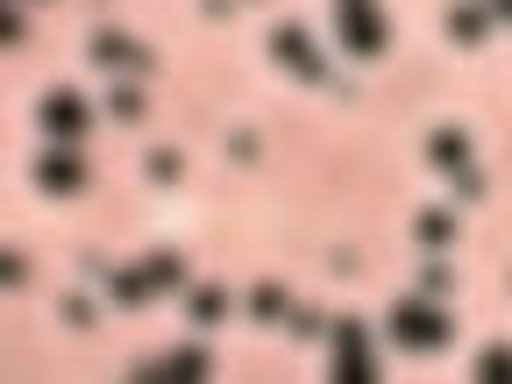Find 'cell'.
I'll return each instance as SVG.
<instances>
[{"instance_id":"26","label":"cell","mask_w":512,"mask_h":384,"mask_svg":"<svg viewBox=\"0 0 512 384\" xmlns=\"http://www.w3.org/2000/svg\"><path fill=\"white\" fill-rule=\"evenodd\" d=\"M235 8H242V0H200V15H207V22H228Z\"/></svg>"},{"instance_id":"22","label":"cell","mask_w":512,"mask_h":384,"mask_svg":"<svg viewBox=\"0 0 512 384\" xmlns=\"http://www.w3.org/2000/svg\"><path fill=\"white\" fill-rule=\"evenodd\" d=\"M221 150H228L235 164H256V157H264V143H256L249 128H228V143H221Z\"/></svg>"},{"instance_id":"13","label":"cell","mask_w":512,"mask_h":384,"mask_svg":"<svg viewBox=\"0 0 512 384\" xmlns=\"http://www.w3.org/2000/svg\"><path fill=\"white\" fill-rule=\"evenodd\" d=\"M441 29H448V43H463V50H477V43L491 36V8H484V0H456V8L441 15Z\"/></svg>"},{"instance_id":"3","label":"cell","mask_w":512,"mask_h":384,"mask_svg":"<svg viewBox=\"0 0 512 384\" xmlns=\"http://www.w3.org/2000/svg\"><path fill=\"white\" fill-rule=\"evenodd\" d=\"M86 64L107 79H150L157 72V50L143 36H128V29H93L86 36Z\"/></svg>"},{"instance_id":"19","label":"cell","mask_w":512,"mask_h":384,"mask_svg":"<svg viewBox=\"0 0 512 384\" xmlns=\"http://www.w3.org/2000/svg\"><path fill=\"white\" fill-rule=\"evenodd\" d=\"M477 377L484 384H512V342H484L477 349Z\"/></svg>"},{"instance_id":"4","label":"cell","mask_w":512,"mask_h":384,"mask_svg":"<svg viewBox=\"0 0 512 384\" xmlns=\"http://www.w3.org/2000/svg\"><path fill=\"white\" fill-rule=\"evenodd\" d=\"M328 370H335V384H370L377 377V349H370V328L356 313H342L328 328Z\"/></svg>"},{"instance_id":"11","label":"cell","mask_w":512,"mask_h":384,"mask_svg":"<svg viewBox=\"0 0 512 384\" xmlns=\"http://www.w3.org/2000/svg\"><path fill=\"white\" fill-rule=\"evenodd\" d=\"M427 164H434L441 178H456V171H470V164H477V150H470L463 128H434V136H427Z\"/></svg>"},{"instance_id":"5","label":"cell","mask_w":512,"mask_h":384,"mask_svg":"<svg viewBox=\"0 0 512 384\" xmlns=\"http://www.w3.org/2000/svg\"><path fill=\"white\" fill-rule=\"evenodd\" d=\"M335 36H342V57H384V43H392L377 0H335Z\"/></svg>"},{"instance_id":"1","label":"cell","mask_w":512,"mask_h":384,"mask_svg":"<svg viewBox=\"0 0 512 384\" xmlns=\"http://www.w3.org/2000/svg\"><path fill=\"white\" fill-rule=\"evenodd\" d=\"M384 335H392L399 349H448L456 342V313H448L441 299H427V292H413V299H392V313H384Z\"/></svg>"},{"instance_id":"17","label":"cell","mask_w":512,"mask_h":384,"mask_svg":"<svg viewBox=\"0 0 512 384\" xmlns=\"http://www.w3.org/2000/svg\"><path fill=\"white\" fill-rule=\"evenodd\" d=\"M143 178H150V185H178V178H185V150L157 143V150L143 157Z\"/></svg>"},{"instance_id":"23","label":"cell","mask_w":512,"mask_h":384,"mask_svg":"<svg viewBox=\"0 0 512 384\" xmlns=\"http://www.w3.org/2000/svg\"><path fill=\"white\" fill-rule=\"evenodd\" d=\"M0 285H8V292H22V285H29V256H22V249L0 256Z\"/></svg>"},{"instance_id":"16","label":"cell","mask_w":512,"mask_h":384,"mask_svg":"<svg viewBox=\"0 0 512 384\" xmlns=\"http://www.w3.org/2000/svg\"><path fill=\"white\" fill-rule=\"evenodd\" d=\"M107 114H114L121 128H136V121L150 114V100H143V86H136V79H114V86H107Z\"/></svg>"},{"instance_id":"21","label":"cell","mask_w":512,"mask_h":384,"mask_svg":"<svg viewBox=\"0 0 512 384\" xmlns=\"http://www.w3.org/2000/svg\"><path fill=\"white\" fill-rule=\"evenodd\" d=\"M413 285H420L427 299H448V292H456V271H448V264H441V256H427V264H420V278H413Z\"/></svg>"},{"instance_id":"9","label":"cell","mask_w":512,"mask_h":384,"mask_svg":"<svg viewBox=\"0 0 512 384\" xmlns=\"http://www.w3.org/2000/svg\"><path fill=\"white\" fill-rule=\"evenodd\" d=\"M456 235H463L456 207H420V214H413V242H420L427 256H448V249H456Z\"/></svg>"},{"instance_id":"25","label":"cell","mask_w":512,"mask_h":384,"mask_svg":"<svg viewBox=\"0 0 512 384\" xmlns=\"http://www.w3.org/2000/svg\"><path fill=\"white\" fill-rule=\"evenodd\" d=\"M0 36H8V43H22V36H29V22H22V8H8V15H0Z\"/></svg>"},{"instance_id":"12","label":"cell","mask_w":512,"mask_h":384,"mask_svg":"<svg viewBox=\"0 0 512 384\" xmlns=\"http://www.w3.org/2000/svg\"><path fill=\"white\" fill-rule=\"evenodd\" d=\"M228 313H235L228 285H185V320H192V328H221Z\"/></svg>"},{"instance_id":"18","label":"cell","mask_w":512,"mask_h":384,"mask_svg":"<svg viewBox=\"0 0 512 384\" xmlns=\"http://www.w3.org/2000/svg\"><path fill=\"white\" fill-rule=\"evenodd\" d=\"M328 328H335V320L320 313V306H292V320H285L292 342H328Z\"/></svg>"},{"instance_id":"24","label":"cell","mask_w":512,"mask_h":384,"mask_svg":"<svg viewBox=\"0 0 512 384\" xmlns=\"http://www.w3.org/2000/svg\"><path fill=\"white\" fill-rule=\"evenodd\" d=\"M448 185H456V192H463V200H484V192H491V185H484V171H477V164H470V171H456V178H448Z\"/></svg>"},{"instance_id":"15","label":"cell","mask_w":512,"mask_h":384,"mask_svg":"<svg viewBox=\"0 0 512 384\" xmlns=\"http://www.w3.org/2000/svg\"><path fill=\"white\" fill-rule=\"evenodd\" d=\"M143 271H150L157 299H164V292H185V285H192V278H185V256H178V249H150V256H143Z\"/></svg>"},{"instance_id":"2","label":"cell","mask_w":512,"mask_h":384,"mask_svg":"<svg viewBox=\"0 0 512 384\" xmlns=\"http://www.w3.org/2000/svg\"><path fill=\"white\" fill-rule=\"evenodd\" d=\"M271 64H278V72H292L299 86H328V93H342V100H349V86L335 79V64L320 57V43H313L299 22H278V29H271Z\"/></svg>"},{"instance_id":"14","label":"cell","mask_w":512,"mask_h":384,"mask_svg":"<svg viewBox=\"0 0 512 384\" xmlns=\"http://www.w3.org/2000/svg\"><path fill=\"white\" fill-rule=\"evenodd\" d=\"M249 320H264V328H285V320H292V292H285L278 278L249 285Z\"/></svg>"},{"instance_id":"7","label":"cell","mask_w":512,"mask_h":384,"mask_svg":"<svg viewBox=\"0 0 512 384\" xmlns=\"http://www.w3.org/2000/svg\"><path fill=\"white\" fill-rule=\"evenodd\" d=\"M86 157L72 150V143H43V157H36V171H29V185L43 192V200H79L86 192Z\"/></svg>"},{"instance_id":"8","label":"cell","mask_w":512,"mask_h":384,"mask_svg":"<svg viewBox=\"0 0 512 384\" xmlns=\"http://www.w3.org/2000/svg\"><path fill=\"white\" fill-rule=\"evenodd\" d=\"M207 370H214V349H207V342H178V349L136 363V377H157V384H200Z\"/></svg>"},{"instance_id":"6","label":"cell","mask_w":512,"mask_h":384,"mask_svg":"<svg viewBox=\"0 0 512 384\" xmlns=\"http://www.w3.org/2000/svg\"><path fill=\"white\" fill-rule=\"evenodd\" d=\"M36 128H43V143H79L86 128H93L86 93H79V86H50V93L36 100Z\"/></svg>"},{"instance_id":"27","label":"cell","mask_w":512,"mask_h":384,"mask_svg":"<svg viewBox=\"0 0 512 384\" xmlns=\"http://www.w3.org/2000/svg\"><path fill=\"white\" fill-rule=\"evenodd\" d=\"M484 8H491V22H512V0H484Z\"/></svg>"},{"instance_id":"10","label":"cell","mask_w":512,"mask_h":384,"mask_svg":"<svg viewBox=\"0 0 512 384\" xmlns=\"http://www.w3.org/2000/svg\"><path fill=\"white\" fill-rule=\"evenodd\" d=\"M100 285H107V299H114V306H128V313L157 299V285H150V271H143V264H114V271H100Z\"/></svg>"},{"instance_id":"20","label":"cell","mask_w":512,"mask_h":384,"mask_svg":"<svg viewBox=\"0 0 512 384\" xmlns=\"http://www.w3.org/2000/svg\"><path fill=\"white\" fill-rule=\"evenodd\" d=\"M57 320H64V328H79V335H86L93 320H100V306H93L86 292H64V299H57Z\"/></svg>"}]
</instances>
